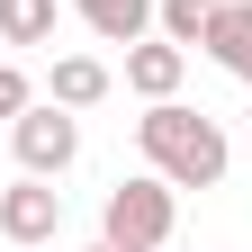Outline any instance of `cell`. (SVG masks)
Instances as JSON below:
<instances>
[{
    "mask_svg": "<svg viewBox=\"0 0 252 252\" xmlns=\"http://www.w3.org/2000/svg\"><path fill=\"white\" fill-rule=\"evenodd\" d=\"M135 144H144V162L162 171L171 189H216V180H225V126H216L207 108L153 99V108L135 117Z\"/></svg>",
    "mask_w": 252,
    "mask_h": 252,
    "instance_id": "6da1fadb",
    "label": "cell"
},
{
    "mask_svg": "<svg viewBox=\"0 0 252 252\" xmlns=\"http://www.w3.org/2000/svg\"><path fill=\"white\" fill-rule=\"evenodd\" d=\"M99 243H108V252H162V243H171V180H162V171L117 180L108 207H99Z\"/></svg>",
    "mask_w": 252,
    "mask_h": 252,
    "instance_id": "7a4b0ae2",
    "label": "cell"
},
{
    "mask_svg": "<svg viewBox=\"0 0 252 252\" xmlns=\"http://www.w3.org/2000/svg\"><path fill=\"white\" fill-rule=\"evenodd\" d=\"M9 135H18V162L27 171H45V180H63V171H72V153H81V126H72V108H63V99H27L18 117H9Z\"/></svg>",
    "mask_w": 252,
    "mask_h": 252,
    "instance_id": "3957f363",
    "label": "cell"
},
{
    "mask_svg": "<svg viewBox=\"0 0 252 252\" xmlns=\"http://www.w3.org/2000/svg\"><path fill=\"white\" fill-rule=\"evenodd\" d=\"M54 225H63V189L45 171H27V180L0 189V234L9 243H54Z\"/></svg>",
    "mask_w": 252,
    "mask_h": 252,
    "instance_id": "277c9868",
    "label": "cell"
},
{
    "mask_svg": "<svg viewBox=\"0 0 252 252\" xmlns=\"http://www.w3.org/2000/svg\"><path fill=\"white\" fill-rule=\"evenodd\" d=\"M180 72H189V54L162 36V45H153V36H135V45H126V90H135V99H171V90H180Z\"/></svg>",
    "mask_w": 252,
    "mask_h": 252,
    "instance_id": "5b68a950",
    "label": "cell"
},
{
    "mask_svg": "<svg viewBox=\"0 0 252 252\" xmlns=\"http://www.w3.org/2000/svg\"><path fill=\"white\" fill-rule=\"evenodd\" d=\"M216 63H225L234 81H252V0H216V18H207V36H198Z\"/></svg>",
    "mask_w": 252,
    "mask_h": 252,
    "instance_id": "8992f818",
    "label": "cell"
},
{
    "mask_svg": "<svg viewBox=\"0 0 252 252\" xmlns=\"http://www.w3.org/2000/svg\"><path fill=\"white\" fill-rule=\"evenodd\" d=\"M45 81H54V99H63V108H99L108 90H117V72H108L99 54H63V63H54Z\"/></svg>",
    "mask_w": 252,
    "mask_h": 252,
    "instance_id": "52a82bcc",
    "label": "cell"
},
{
    "mask_svg": "<svg viewBox=\"0 0 252 252\" xmlns=\"http://www.w3.org/2000/svg\"><path fill=\"white\" fill-rule=\"evenodd\" d=\"M72 9H81L90 27H99L108 45H135L144 27H153V0H72Z\"/></svg>",
    "mask_w": 252,
    "mask_h": 252,
    "instance_id": "ba28073f",
    "label": "cell"
},
{
    "mask_svg": "<svg viewBox=\"0 0 252 252\" xmlns=\"http://www.w3.org/2000/svg\"><path fill=\"white\" fill-rule=\"evenodd\" d=\"M54 36V0H0V45H45Z\"/></svg>",
    "mask_w": 252,
    "mask_h": 252,
    "instance_id": "9c48e42d",
    "label": "cell"
},
{
    "mask_svg": "<svg viewBox=\"0 0 252 252\" xmlns=\"http://www.w3.org/2000/svg\"><path fill=\"white\" fill-rule=\"evenodd\" d=\"M207 18H216V0H162V36H171V45H198Z\"/></svg>",
    "mask_w": 252,
    "mask_h": 252,
    "instance_id": "30bf717a",
    "label": "cell"
},
{
    "mask_svg": "<svg viewBox=\"0 0 252 252\" xmlns=\"http://www.w3.org/2000/svg\"><path fill=\"white\" fill-rule=\"evenodd\" d=\"M27 108V72H18V63H0V117H18Z\"/></svg>",
    "mask_w": 252,
    "mask_h": 252,
    "instance_id": "8fae6325",
    "label": "cell"
},
{
    "mask_svg": "<svg viewBox=\"0 0 252 252\" xmlns=\"http://www.w3.org/2000/svg\"><path fill=\"white\" fill-rule=\"evenodd\" d=\"M243 135H252V108H243Z\"/></svg>",
    "mask_w": 252,
    "mask_h": 252,
    "instance_id": "7c38bea8",
    "label": "cell"
},
{
    "mask_svg": "<svg viewBox=\"0 0 252 252\" xmlns=\"http://www.w3.org/2000/svg\"><path fill=\"white\" fill-rule=\"evenodd\" d=\"M90 252H108V243H90Z\"/></svg>",
    "mask_w": 252,
    "mask_h": 252,
    "instance_id": "4fadbf2b",
    "label": "cell"
}]
</instances>
